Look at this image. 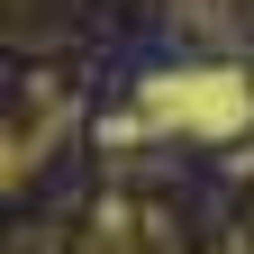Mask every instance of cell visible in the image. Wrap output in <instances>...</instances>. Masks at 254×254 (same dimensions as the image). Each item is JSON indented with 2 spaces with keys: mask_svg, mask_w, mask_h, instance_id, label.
Segmentation results:
<instances>
[{
  "mask_svg": "<svg viewBox=\"0 0 254 254\" xmlns=\"http://www.w3.org/2000/svg\"><path fill=\"white\" fill-rule=\"evenodd\" d=\"M182 136V145H227L254 127V82L236 64H164L127 100V136Z\"/></svg>",
  "mask_w": 254,
  "mask_h": 254,
  "instance_id": "6da1fadb",
  "label": "cell"
},
{
  "mask_svg": "<svg viewBox=\"0 0 254 254\" xmlns=\"http://www.w3.org/2000/svg\"><path fill=\"white\" fill-rule=\"evenodd\" d=\"M73 118H82V100L64 82H27V100H18V136H9V182H27L46 164V145L55 136H73Z\"/></svg>",
  "mask_w": 254,
  "mask_h": 254,
  "instance_id": "7a4b0ae2",
  "label": "cell"
},
{
  "mask_svg": "<svg viewBox=\"0 0 254 254\" xmlns=\"http://www.w3.org/2000/svg\"><path fill=\"white\" fill-rule=\"evenodd\" d=\"M227 254H245V245H227Z\"/></svg>",
  "mask_w": 254,
  "mask_h": 254,
  "instance_id": "3957f363",
  "label": "cell"
}]
</instances>
